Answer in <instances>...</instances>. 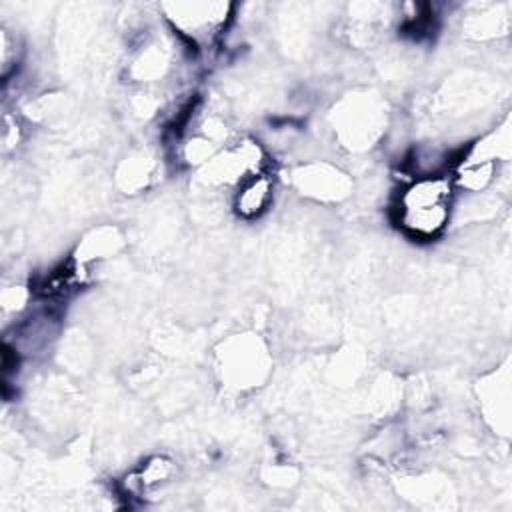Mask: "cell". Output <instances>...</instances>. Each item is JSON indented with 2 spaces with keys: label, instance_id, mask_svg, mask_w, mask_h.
Masks as SVG:
<instances>
[{
  "label": "cell",
  "instance_id": "obj_1",
  "mask_svg": "<svg viewBox=\"0 0 512 512\" xmlns=\"http://www.w3.org/2000/svg\"><path fill=\"white\" fill-rule=\"evenodd\" d=\"M452 180L448 176L430 174L410 182L396 204V224L416 240H432L450 218Z\"/></svg>",
  "mask_w": 512,
  "mask_h": 512
},
{
  "label": "cell",
  "instance_id": "obj_2",
  "mask_svg": "<svg viewBox=\"0 0 512 512\" xmlns=\"http://www.w3.org/2000/svg\"><path fill=\"white\" fill-rule=\"evenodd\" d=\"M272 196V180L264 172L246 174L236 190L234 208L244 218H254L266 210Z\"/></svg>",
  "mask_w": 512,
  "mask_h": 512
}]
</instances>
